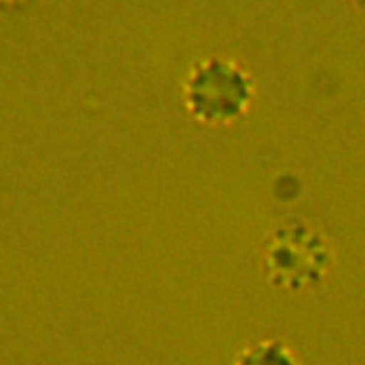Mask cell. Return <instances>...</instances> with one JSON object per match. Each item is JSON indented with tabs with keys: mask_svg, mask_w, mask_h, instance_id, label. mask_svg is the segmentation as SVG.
Listing matches in <instances>:
<instances>
[{
	"mask_svg": "<svg viewBox=\"0 0 365 365\" xmlns=\"http://www.w3.org/2000/svg\"><path fill=\"white\" fill-rule=\"evenodd\" d=\"M334 250L327 237L301 221L272 231L262 252V268L269 282L287 292L318 288L332 271Z\"/></svg>",
	"mask_w": 365,
	"mask_h": 365,
	"instance_id": "1",
	"label": "cell"
},
{
	"mask_svg": "<svg viewBox=\"0 0 365 365\" xmlns=\"http://www.w3.org/2000/svg\"><path fill=\"white\" fill-rule=\"evenodd\" d=\"M252 97L254 84L250 74L221 57L201 63L187 84L190 111L208 124H228L241 118Z\"/></svg>",
	"mask_w": 365,
	"mask_h": 365,
	"instance_id": "2",
	"label": "cell"
},
{
	"mask_svg": "<svg viewBox=\"0 0 365 365\" xmlns=\"http://www.w3.org/2000/svg\"><path fill=\"white\" fill-rule=\"evenodd\" d=\"M234 365H301L295 351L282 339L267 338L248 345Z\"/></svg>",
	"mask_w": 365,
	"mask_h": 365,
	"instance_id": "3",
	"label": "cell"
}]
</instances>
